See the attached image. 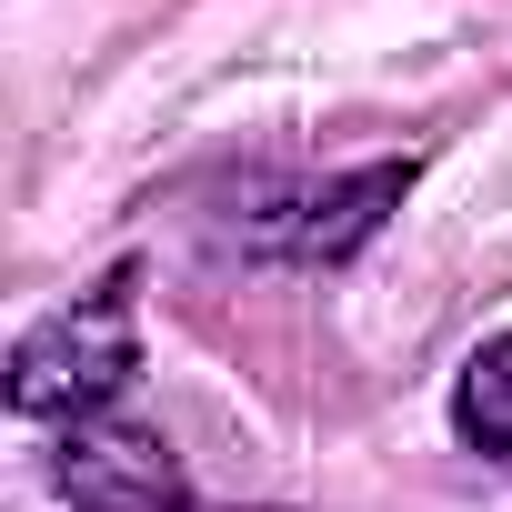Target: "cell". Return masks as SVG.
Returning <instances> with one entry per match:
<instances>
[{"label": "cell", "mask_w": 512, "mask_h": 512, "mask_svg": "<svg viewBox=\"0 0 512 512\" xmlns=\"http://www.w3.org/2000/svg\"><path fill=\"white\" fill-rule=\"evenodd\" d=\"M131 372H141V322H131V272H111L101 292L41 312L11 342V412H31V422H91V412H121Z\"/></svg>", "instance_id": "cell-1"}, {"label": "cell", "mask_w": 512, "mask_h": 512, "mask_svg": "<svg viewBox=\"0 0 512 512\" xmlns=\"http://www.w3.org/2000/svg\"><path fill=\"white\" fill-rule=\"evenodd\" d=\"M51 482H61V502H81V512H191L181 452H171L151 422H131V412L71 422L61 452H51Z\"/></svg>", "instance_id": "cell-2"}, {"label": "cell", "mask_w": 512, "mask_h": 512, "mask_svg": "<svg viewBox=\"0 0 512 512\" xmlns=\"http://www.w3.org/2000/svg\"><path fill=\"white\" fill-rule=\"evenodd\" d=\"M412 191V161H372V171H342V181H292L282 201H262L241 231L282 251V262H342L382 231V211Z\"/></svg>", "instance_id": "cell-3"}, {"label": "cell", "mask_w": 512, "mask_h": 512, "mask_svg": "<svg viewBox=\"0 0 512 512\" xmlns=\"http://www.w3.org/2000/svg\"><path fill=\"white\" fill-rule=\"evenodd\" d=\"M452 422H462V442L512 452V332L482 342V352L462 362V382H452Z\"/></svg>", "instance_id": "cell-4"}]
</instances>
